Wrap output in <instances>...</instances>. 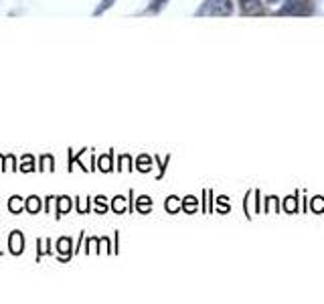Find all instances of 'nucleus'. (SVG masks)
<instances>
[{"instance_id":"f257e3e1","label":"nucleus","mask_w":324,"mask_h":304,"mask_svg":"<svg viewBox=\"0 0 324 304\" xmlns=\"http://www.w3.org/2000/svg\"><path fill=\"white\" fill-rule=\"evenodd\" d=\"M8 247H10V251H12L14 256L22 254V249H24V239H22V233H20V231H12V233H10Z\"/></svg>"},{"instance_id":"f03ea898","label":"nucleus","mask_w":324,"mask_h":304,"mask_svg":"<svg viewBox=\"0 0 324 304\" xmlns=\"http://www.w3.org/2000/svg\"><path fill=\"white\" fill-rule=\"evenodd\" d=\"M57 251L63 254V256H71V239L61 237V239L57 241Z\"/></svg>"},{"instance_id":"7ed1b4c3","label":"nucleus","mask_w":324,"mask_h":304,"mask_svg":"<svg viewBox=\"0 0 324 304\" xmlns=\"http://www.w3.org/2000/svg\"><path fill=\"white\" fill-rule=\"evenodd\" d=\"M71 209V199L69 197H59V207H57V217H61L63 213H67Z\"/></svg>"},{"instance_id":"20e7f679","label":"nucleus","mask_w":324,"mask_h":304,"mask_svg":"<svg viewBox=\"0 0 324 304\" xmlns=\"http://www.w3.org/2000/svg\"><path fill=\"white\" fill-rule=\"evenodd\" d=\"M39 209H41V199L35 197V195L29 197V199H26V211H29V213H37Z\"/></svg>"},{"instance_id":"39448f33","label":"nucleus","mask_w":324,"mask_h":304,"mask_svg":"<svg viewBox=\"0 0 324 304\" xmlns=\"http://www.w3.org/2000/svg\"><path fill=\"white\" fill-rule=\"evenodd\" d=\"M8 209L12 211V213H20V209H22V199L20 197H10V201H8Z\"/></svg>"},{"instance_id":"423d86ee","label":"nucleus","mask_w":324,"mask_h":304,"mask_svg":"<svg viewBox=\"0 0 324 304\" xmlns=\"http://www.w3.org/2000/svg\"><path fill=\"white\" fill-rule=\"evenodd\" d=\"M41 168L43 170H53V164H55V160H53V156H49V154H45L43 158H41Z\"/></svg>"},{"instance_id":"0eeeda50","label":"nucleus","mask_w":324,"mask_h":304,"mask_svg":"<svg viewBox=\"0 0 324 304\" xmlns=\"http://www.w3.org/2000/svg\"><path fill=\"white\" fill-rule=\"evenodd\" d=\"M20 170H24V172H31V170H35V166H33V156H24V162H22Z\"/></svg>"},{"instance_id":"6e6552de","label":"nucleus","mask_w":324,"mask_h":304,"mask_svg":"<svg viewBox=\"0 0 324 304\" xmlns=\"http://www.w3.org/2000/svg\"><path fill=\"white\" fill-rule=\"evenodd\" d=\"M112 207H114V211H118V213H120V211H124V197H116Z\"/></svg>"},{"instance_id":"1a4fd4ad","label":"nucleus","mask_w":324,"mask_h":304,"mask_svg":"<svg viewBox=\"0 0 324 304\" xmlns=\"http://www.w3.org/2000/svg\"><path fill=\"white\" fill-rule=\"evenodd\" d=\"M77 209H79V213H87V211H89L87 199H79V201H77Z\"/></svg>"},{"instance_id":"9d476101","label":"nucleus","mask_w":324,"mask_h":304,"mask_svg":"<svg viewBox=\"0 0 324 304\" xmlns=\"http://www.w3.org/2000/svg\"><path fill=\"white\" fill-rule=\"evenodd\" d=\"M99 168H101V170H110V168H112V166H110V156L99 158Z\"/></svg>"},{"instance_id":"9b49d317","label":"nucleus","mask_w":324,"mask_h":304,"mask_svg":"<svg viewBox=\"0 0 324 304\" xmlns=\"http://www.w3.org/2000/svg\"><path fill=\"white\" fill-rule=\"evenodd\" d=\"M95 205H97V211H101V213H103V211L107 209V205H105L103 197H97V199H95Z\"/></svg>"},{"instance_id":"f8f14e48","label":"nucleus","mask_w":324,"mask_h":304,"mask_svg":"<svg viewBox=\"0 0 324 304\" xmlns=\"http://www.w3.org/2000/svg\"><path fill=\"white\" fill-rule=\"evenodd\" d=\"M47 245H49V241H47V239H41V251H39V254H47V251H49Z\"/></svg>"},{"instance_id":"ddd939ff","label":"nucleus","mask_w":324,"mask_h":304,"mask_svg":"<svg viewBox=\"0 0 324 304\" xmlns=\"http://www.w3.org/2000/svg\"><path fill=\"white\" fill-rule=\"evenodd\" d=\"M146 205H148V199H146V197H142V201H140V209H146Z\"/></svg>"}]
</instances>
